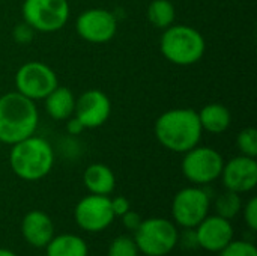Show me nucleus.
Instances as JSON below:
<instances>
[{
    "label": "nucleus",
    "mask_w": 257,
    "mask_h": 256,
    "mask_svg": "<svg viewBox=\"0 0 257 256\" xmlns=\"http://www.w3.org/2000/svg\"><path fill=\"white\" fill-rule=\"evenodd\" d=\"M84 130H86V127L74 115L66 119V131H68V134H71V136H80Z\"/></svg>",
    "instance_id": "obj_30"
},
{
    "label": "nucleus",
    "mask_w": 257,
    "mask_h": 256,
    "mask_svg": "<svg viewBox=\"0 0 257 256\" xmlns=\"http://www.w3.org/2000/svg\"><path fill=\"white\" fill-rule=\"evenodd\" d=\"M218 253H220V256H257V249L256 246L250 241L232 240Z\"/></svg>",
    "instance_id": "obj_24"
},
{
    "label": "nucleus",
    "mask_w": 257,
    "mask_h": 256,
    "mask_svg": "<svg viewBox=\"0 0 257 256\" xmlns=\"http://www.w3.org/2000/svg\"><path fill=\"white\" fill-rule=\"evenodd\" d=\"M44 249L45 256H89L87 243L75 234L54 235Z\"/></svg>",
    "instance_id": "obj_19"
},
{
    "label": "nucleus",
    "mask_w": 257,
    "mask_h": 256,
    "mask_svg": "<svg viewBox=\"0 0 257 256\" xmlns=\"http://www.w3.org/2000/svg\"><path fill=\"white\" fill-rule=\"evenodd\" d=\"M21 235L32 247L44 249L54 237V223L47 213L32 210L21 220Z\"/></svg>",
    "instance_id": "obj_15"
},
{
    "label": "nucleus",
    "mask_w": 257,
    "mask_h": 256,
    "mask_svg": "<svg viewBox=\"0 0 257 256\" xmlns=\"http://www.w3.org/2000/svg\"><path fill=\"white\" fill-rule=\"evenodd\" d=\"M242 210V201H241V195L226 190L223 195H220L215 201V211L217 216L224 217L227 220L236 217Z\"/></svg>",
    "instance_id": "obj_21"
},
{
    "label": "nucleus",
    "mask_w": 257,
    "mask_h": 256,
    "mask_svg": "<svg viewBox=\"0 0 257 256\" xmlns=\"http://www.w3.org/2000/svg\"><path fill=\"white\" fill-rule=\"evenodd\" d=\"M111 115V101L99 89L83 92L75 101L74 116L86 127V130L104 125Z\"/></svg>",
    "instance_id": "obj_12"
},
{
    "label": "nucleus",
    "mask_w": 257,
    "mask_h": 256,
    "mask_svg": "<svg viewBox=\"0 0 257 256\" xmlns=\"http://www.w3.org/2000/svg\"><path fill=\"white\" fill-rule=\"evenodd\" d=\"M158 143L176 154H184L202 140V125L194 109H170L161 113L154 125Z\"/></svg>",
    "instance_id": "obj_1"
},
{
    "label": "nucleus",
    "mask_w": 257,
    "mask_h": 256,
    "mask_svg": "<svg viewBox=\"0 0 257 256\" xmlns=\"http://www.w3.org/2000/svg\"><path fill=\"white\" fill-rule=\"evenodd\" d=\"M9 166L15 177L35 183L45 178L54 166V151L48 140L30 136L11 145Z\"/></svg>",
    "instance_id": "obj_3"
},
{
    "label": "nucleus",
    "mask_w": 257,
    "mask_h": 256,
    "mask_svg": "<svg viewBox=\"0 0 257 256\" xmlns=\"http://www.w3.org/2000/svg\"><path fill=\"white\" fill-rule=\"evenodd\" d=\"M194 229L199 247L206 252L218 253L233 240V226L230 220L217 214H208Z\"/></svg>",
    "instance_id": "obj_14"
},
{
    "label": "nucleus",
    "mask_w": 257,
    "mask_h": 256,
    "mask_svg": "<svg viewBox=\"0 0 257 256\" xmlns=\"http://www.w3.org/2000/svg\"><path fill=\"white\" fill-rule=\"evenodd\" d=\"M139 249L133 237L119 235L116 237L107 250V256H139Z\"/></svg>",
    "instance_id": "obj_23"
},
{
    "label": "nucleus",
    "mask_w": 257,
    "mask_h": 256,
    "mask_svg": "<svg viewBox=\"0 0 257 256\" xmlns=\"http://www.w3.org/2000/svg\"><path fill=\"white\" fill-rule=\"evenodd\" d=\"M75 101L77 97L74 95V92L69 88L59 84L44 98L45 112L54 121H66L74 115Z\"/></svg>",
    "instance_id": "obj_17"
},
{
    "label": "nucleus",
    "mask_w": 257,
    "mask_h": 256,
    "mask_svg": "<svg viewBox=\"0 0 257 256\" xmlns=\"http://www.w3.org/2000/svg\"><path fill=\"white\" fill-rule=\"evenodd\" d=\"M57 86L59 80L54 69L44 62H26L18 68L15 74L17 92L23 94L32 101L44 100Z\"/></svg>",
    "instance_id": "obj_8"
},
{
    "label": "nucleus",
    "mask_w": 257,
    "mask_h": 256,
    "mask_svg": "<svg viewBox=\"0 0 257 256\" xmlns=\"http://www.w3.org/2000/svg\"><path fill=\"white\" fill-rule=\"evenodd\" d=\"M244 220L251 231L257 229V198H251L244 207Z\"/></svg>",
    "instance_id": "obj_27"
},
{
    "label": "nucleus",
    "mask_w": 257,
    "mask_h": 256,
    "mask_svg": "<svg viewBox=\"0 0 257 256\" xmlns=\"http://www.w3.org/2000/svg\"><path fill=\"white\" fill-rule=\"evenodd\" d=\"M39 112L36 101L14 91L0 97V143L14 145L36 133Z\"/></svg>",
    "instance_id": "obj_2"
},
{
    "label": "nucleus",
    "mask_w": 257,
    "mask_h": 256,
    "mask_svg": "<svg viewBox=\"0 0 257 256\" xmlns=\"http://www.w3.org/2000/svg\"><path fill=\"white\" fill-rule=\"evenodd\" d=\"M224 166L223 155L211 148L200 146V143L190 151L184 152L181 163L182 175L194 186H206L221 177Z\"/></svg>",
    "instance_id": "obj_7"
},
{
    "label": "nucleus",
    "mask_w": 257,
    "mask_h": 256,
    "mask_svg": "<svg viewBox=\"0 0 257 256\" xmlns=\"http://www.w3.org/2000/svg\"><path fill=\"white\" fill-rule=\"evenodd\" d=\"M176 9L170 0H152L148 6V20L157 29H167L175 23Z\"/></svg>",
    "instance_id": "obj_20"
},
{
    "label": "nucleus",
    "mask_w": 257,
    "mask_h": 256,
    "mask_svg": "<svg viewBox=\"0 0 257 256\" xmlns=\"http://www.w3.org/2000/svg\"><path fill=\"white\" fill-rule=\"evenodd\" d=\"M110 202H111V210L114 213V217H120L126 211L131 210V204H130V201L125 196H116L113 199L110 198Z\"/></svg>",
    "instance_id": "obj_29"
},
{
    "label": "nucleus",
    "mask_w": 257,
    "mask_h": 256,
    "mask_svg": "<svg viewBox=\"0 0 257 256\" xmlns=\"http://www.w3.org/2000/svg\"><path fill=\"white\" fill-rule=\"evenodd\" d=\"M199 121L203 131L211 134H223L232 124L230 110L220 103H211L203 106L199 112Z\"/></svg>",
    "instance_id": "obj_18"
},
{
    "label": "nucleus",
    "mask_w": 257,
    "mask_h": 256,
    "mask_svg": "<svg viewBox=\"0 0 257 256\" xmlns=\"http://www.w3.org/2000/svg\"><path fill=\"white\" fill-rule=\"evenodd\" d=\"M236 146L241 155H247L251 158L257 157V130L253 127H247L238 133Z\"/></svg>",
    "instance_id": "obj_22"
},
{
    "label": "nucleus",
    "mask_w": 257,
    "mask_h": 256,
    "mask_svg": "<svg viewBox=\"0 0 257 256\" xmlns=\"http://www.w3.org/2000/svg\"><path fill=\"white\" fill-rule=\"evenodd\" d=\"M21 14L35 32L53 33L66 26L71 8L68 0H24Z\"/></svg>",
    "instance_id": "obj_6"
},
{
    "label": "nucleus",
    "mask_w": 257,
    "mask_h": 256,
    "mask_svg": "<svg viewBox=\"0 0 257 256\" xmlns=\"http://www.w3.org/2000/svg\"><path fill=\"white\" fill-rule=\"evenodd\" d=\"M75 30L86 42L105 44L114 38L117 32V20L116 15L108 9L92 8L78 15Z\"/></svg>",
    "instance_id": "obj_11"
},
{
    "label": "nucleus",
    "mask_w": 257,
    "mask_h": 256,
    "mask_svg": "<svg viewBox=\"0 0 257 256\" xmlns=\"http://www.w3.org/2000/svg\"><path fill=\"white\" fill-rule=\"evenodd\" d=\"M178 228L172 220L151 217L142 220L133 238L143 255L166 256L178 246Z\"/></svg>",
    "instance_id": "obj_5"
},
{
    "label": "nucleus",
    "mask_w": 257,
    "mask_h": 256,
    "mask_svg": "<svg viewBox=\"0 0 257 256\" xmlns=\"http://www.w3.org/2000/svg\"><path fill=\"white\" fill-rule=\"evenodd\" d=\"M160 50L164 59L178 66H190L197 63L206 50L203 35L185 24H172L164 29L160 39Z\"/></svg>",
    "instance_id": "obj_4"
},
{
    "label": "nucleus",
    "mask_w": 257,
    "mask_h": 256,
    "mask_svg": "<svg viewBox=\"0 0 257 256\" xmlns=\"http://www.w3.org/2000/svg\"><path fill=\"white\" fill-rule=\"evenodd\" d=\"M178 246L187 249V250H194L199 247L197 237H196V229L194 228H184L181 234H178Z\"/></svg>",
    "instance_id": "obj_26"
},
{
    "label": "nucleus",
    "mask_w": 257,
    "mask_h": 256,
    "mask_svg": "<svg viewBox=\"0 0 257 256\" xmlns=\"http://www.w3.org/2000/svg\"><path fill=\"white\" fill-rule=\"evenodd\" d=\"M226 190L235 193H248L257 186L256 158L247 155H238L227 163L224 161L221 177Z\"/></svg>",
    "instance_id": "obj_13"
},
{
    "label": "nucleus",
    "mask_w": 257,
    "mask_h": 256,
    "mask_svg": "<svg viewBox=\"0 0 257 256\" xmlns=\"http://www.w3.org/2000/svg\"><path fill=\"white\" fill-rule=\"evenodd\" d=\"M83 184L92 195L110 196L116 187V177L107 164L93 163L84 169Z\"/></svg>",
    "instance_id": "obj_16"
},
{
    "label": "nucleus",
    "mask_w": 257,
    "mask_h": 256,
    "mask_svg": "<svg viewBox=\"0 0 257 256\" xmlns=\"http://www.w3.org/2000/svg\"><path fill=\"white\" fill-rule=\"evenodd\" d=\"M120 220H122V225H123L128 231L136 232L137 228L140 226V223H142L143 219L140 217V214H137L136 211L130 210V211H126L123 216H120Z\"/></svg>",
    "instance_id": "obj_28"
},
{
    "label": "nucleus",
    "mask_w": 257,
    "mask_h": 256,
    "mask_svg": "<svg viewBox=\"0 0 257 256\" xmlns=\"http://www.w3.org/2000/svg\"><path fill=\"white\" fill-rule=\"evenodd\" d=\"M33 36H35V30L24 21L17 24L12 30V38L18 44H29V42H32Z\"/></svg>",
    "instance_id": "obj_25"
},
{
    "label": "nucleus",
    "mask_w": 257,
    "mask_h": 256,
    "mask_svg": "<svg viewBox=\"0 0 257 256\" xmlns=\"http://www.w3.org/2000/svg\"><path fill=\"white\" fill-rule=\"evenodd\" d=\"M211 199L200 186L179 190L172 202V216L182 228H196L209 213Z\"/></svg>",
    "instance_id": "obj_9"
},
{
    "label": "nucleus",
    "mask_w": 257,
    "mask_h": 256,
    "mask_svg": "<svg viewBox=\"0 0 257 256\" xmlns=\"http://www.w3.org/2000/svg\"><path fill=\"white\" fill-rule=\"evenodd\" d=\"M0 256H17L12 250H9V249H2L0 247Z\"/></svg>",
    "instance_id": "obj_31"
},
{
    "label": "nucleus",
    "mask_w": 257,
    "mask_h": 256,
    "mask_svg": "<svg viewBox=\"0 0 257 256\" xmlns=\"http://www.w3.org/2000/svg\"><path fill=\"white\" fill-rule=\"evenodd\" d=\"M74 219L78 228L86 232L105 231L114 220L110 196H101L92 193L84 196L75 205Z\"/></svg>",
    "instance_id": "obj_10"
}]
</instances>
